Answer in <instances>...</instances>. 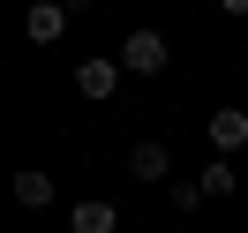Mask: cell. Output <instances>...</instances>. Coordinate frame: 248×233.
Returning a JSON list of instances; mask_svg holds the SVG:
<instances>
[{
    "label": "cell",
    "instance_id": "6da1fadb",
    "mask_svg": "<svg viewBox=\"0 0 248 233\" xmlns=\"http://www.w3.org/2000/svg\"><path fill=\"white\" fill-rule=\"evenodd\" d=\"M121 68H128V76H166V68H173V46H166V31L136 23V31L121 38Z\"/></svg>",
    "mask_w": 248,
    "mask_h": 233
},
{
    "label": "cell",
    "instance_id": "7a4b0ae2",
    "mask_svg": "<svg viewBox=\"0 0 248 233\" xmlns=\"http://www.w3.org/2000/svg\"><path fill=\"white\" fill-rule=\"evenodd\" d=\"M121 83H128V68H121V53H98V61H76V91L83 98H121Z\"/></svg>",
    "mask_w": 248,
    "mask_h": 233
},
{
    "label": "cell",
    "instance_id": "3957f363",
    "mask_svg": "<svg viewBox=\"0 0 248 233\" xmlns=\"http://www.w3.org/2000/svg\"><path fill=\"white\" fill-rule=\"evenodd\" d=\"M68 0H31V16H23V31H31V46H61L68 38Z\"/></svg>",
    "mask_w": 248,
    "mask_h": 233
},
{
    "label": "cell",
    "instance_id": "277c9868",
    "mask_svg": "<svg viewBox=\"0 0 248 233\" xmlns=\"http://www.w3.org/2000/svg\"><path fill=\"white\" fill-rule=\"evenodd\" d=\"M203 136H211V151H218V158H233V151L248 143V113H241V106H218L211 121H203Z\"/></svg>",
    "mask_w": 248,
    "mask_h": 233
},
{
    "label": "cell",
    "instance_id": "5b68a950",
    "mask_svg": "<svg viewBox=\"0 0 248 233\" xmlns=\"http://www.w3.org/2000/svg\"><path fill=\"white\" fill-rule=\"evenodd\" d=\"M68 233H121V211H113L106 196H83L76 211H68Z\"/></svg>",
    "mask_w": 248,
    "mask_h": 233
},
{
    "label": "cell",
    "instance_id": "8992f818",
    "mask_svg": "<svg viewBox=\"0 0 248 233\" xmlns=\"http://www.w3.org/2000/svg\"><path fill=\"white\" fill-rule=\"evenodd\" d=\"M128 173L136 181H173V143H136L128 151Z\"/></svg>",
    "mask_w": 248,
    "mask_h": 233
},
{
    "label": "cell",
    "instance_id": "52a82bcc",
    "mask_svg": "<svg viewBox=\"0 0 248 233\" xmlns=\"http://www.w3.org/2000/svg\"><path fill=\"white\" fill-rule=\"evenodd\" d=\"M8 188H16V203H23V211H46V203L61 196V188H53V181H46V173H38V166H23V173H16V181H8Z\"/></svg>",
    "mask_w": 248,
    "mask_h": 233
},
{
    "label": "cell",
    "instance_id": "ba28073f",
    "mask_svg": "<svg viewBox=\"0 0 248 233\" xmlns=\"http://www.w3.org/2000/svg\"><path fill=\"white\" fill-rule=\"evenodd\" d=\"M196 181H203V196H233V188H241V173H233V158H211Z\"/></svg>",
    "mask_w": 248,
    "mask_h": 233
},
{
    "label": "cell",
    "instance_id": "9c48e42d",
    "mask_svg": "<svg viewBox=\"0 0 248 233\" xmlns=\"http://www.w3.org/2000/svg\"><path fill=\"white\" fill-rule=\"evenodd\" d=\"M166 203H173V211H196V203H203V181H166Z\"/></svg>",
    "mask_w": 248,
    "mask_h": 233
},
{
    "label": "cell",
    "instance_id": "30bf717a",
    "mask_svg": "<svg viewBox=\"0 0 248 233\" xmlns=\"http://www.w3.org/2000/svg\"><path fill=\"white\" fill-rule=\"evenodd\" d=\"M218 8H226V16H248V0H218Z\"/></svg>",
    "mask_w": 248,
    "mask_h": 233
}]
</instances>
